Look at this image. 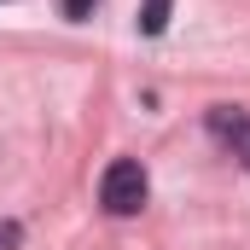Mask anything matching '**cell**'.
<instances>
[{
	"mask_svg": "<svg viewBox=\"0 0 250 250\" xmlns=\"http://www.w3.org/2000/svg\"><path fill=\"white\" fill-rule=\"evenodd\" d=\"M146 169H140V157H117L111 169H105V181H99V204L111 209V215H140L146 209Z\"/></svg>",
	"mask_w": 250,
	"mask_h": 250,
	"instance_id": "1",
	"label": "cell"
},
{
	"mask_svg": "<svg viewBox=\"0 0 250 250\" xmlns=\"http://www.w3.org/2000/svg\"><path fill=\"white\" fill-rule=\"evenodd\" d=\"M209 134H215L221 146H233V157H245V163H250V117H245V111L215 105V111H209Z\"/></svg>",
	"mask_w": 250,
	"mask_h": 250,
	"instance_id": "2",
	"label": "cell"
},
{
	"mask_svg": "<svg viewBox=\"0 0 250 250\" xmlns=\"http://www.w3.org/2000/svg\"><path fill=\"white\" fill-rule=\"evenodd\" d=\"M169 12H175V0H140V35H163L169 29Z\"/></svg>",
	"mask_w": 250,
	"mask_h": 250,
	"instance_id": "3",
	"label": "cell"
},
{
	"mask_svg": "<svg viewBox=\"0 0 250 250\" xmlns=\"http://www.w3.org/2000/svg\"><path fill=\"white\" fill-rule=\"evenodd\" d=\"M23 245V227L18 221H0V250H18Z\"/></svg>",
	"mask_w": 250,
	"mask_h": 250,
	"instance_id": "4",
	"label": "cell"
},
{
	"mask_svg": "<svg viewBox=\"0 0 250 250\" xmlns=\"http://www.w3.org/2000/svg\"><path fill=\"white\" fill-rule=\"evenodd\" d=\"M93 6H99V0H64V18H70V23H82Z\"/></svg>",
	"mask_w": 250,
	"mask_h": 250,
	"instance_id": "5",
	"label": "cell"
}]
</instances>
